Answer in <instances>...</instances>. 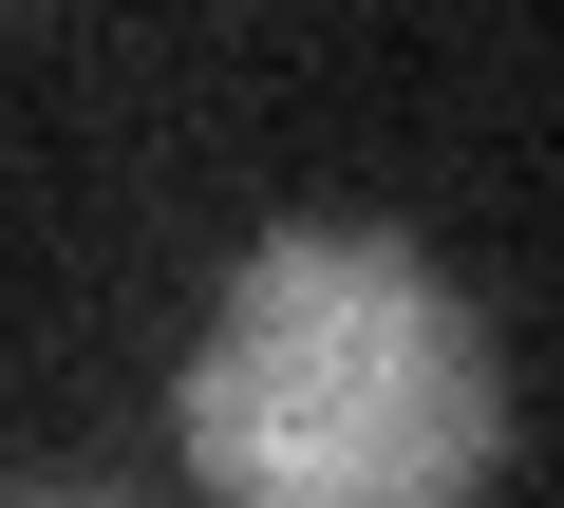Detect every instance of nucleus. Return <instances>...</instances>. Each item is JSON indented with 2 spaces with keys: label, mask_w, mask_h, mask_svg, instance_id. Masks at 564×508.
<instances>
[{
  "label": "nucleus",
  "mask_w": 564,
  "mask_h": 508,
  "mask_svg": "<svg viewBox=\"0 0 564 508\" xmlns=\"http://www.w3.org/2000/svg\"><path fill=\"white\" fill-rule=\"evenodd\" d=\"M170 452L226 508H452V489L508 471L489 302L414 226L302 207L226 264V302L170 377Z\"/></svg>",
  "instance_id": "obj_1"
}]
</instances>
